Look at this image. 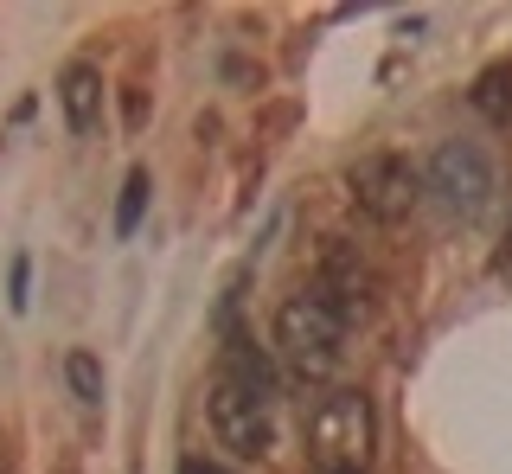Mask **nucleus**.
Wrapping results in <instances>:
<instances>
[{"label": "nucleus", "instance_id": "nucleus-1", "mask_svg": "<svg viewBox=\"0 0 512 474\" xmlns=\"http://www.w3.org/2000/svg\"><path fill=\"white\" fill-rule=\"evenodd\" d=\"M346 346V302L320 282V289H301L276 308V359L295 378H327L340 366Z\"/></svg>", "mask_w": 512, "mask_h": 474}, {"label": "nucleus", "instance_id": "nucleus-2", "mask_svg": "<svg viewBox=\"0 0 512 474\" xmlns=\"http://www.w3.org/2000/svg\"><path fill=\"white\" fill-rule=\"evenodd\" d=\"M372 442H378V410L365 391H327L308 417V449L320 474H365L372 462Z\"/></svg>", "mask_w": 512, "mask_h": 474}, {"label": "nucleus", "instance_id": "nucleus-3", "mask_svg": "<svg viewBox=\"0 0 512 474\" xmlns=\"http://www.w3.org/2000/svg\"><path fill=\"white\" fill-rule=\"evenodd\" d=\"M493 186H500V173H493V161H487L480 141H442V148L429 154L423 193L436 199L448 218H474L480 205L493 199Z\"/></svg>", "mask_w": 512, "mask_h": 474}, {"label": "nucleus", "instance_id": "nucleus-4", "mask_svg": "<svg viewBox=\"0 0 512 474\" xmlns=\"http://www.w3.org/2000/svg\"><path fill=\"white\" fill-rule=\"evenodd\" d=\"M212 430L231 455H244V462H263L269 442H276V423H269V398H256V391L231 385V378H218L212 385Z\"/></svg>", "mask_w": 512, "mask_h": 474}, {"label": "nucleus", "instance_id": "nucleus-5", "mask_svg": "<svg viewBox=\"0 0 512 474\" xmlns=\"http://www.w3.org/2000/svg\"><path fill=\"white\" fill-rule=\"evenodd\" d=\"M352 199H359L372 218H384V225H397V218L423 199V173L410 161H397V154H372V161L352 167Z\"/></svg>", "mask_w": 512, "mask_h": 474}, {"label": "nucleus", "instance_id": "nucleus-6", "mask_svg": "<svg viewBox=\"0 0 512 474\" xmlns=\"http://www.w3.org/2000/svg\"><path fill=\"white\" fill-rule=\"evenodd\" d=\"M58 103H64L71 135H96V122H103V77H96V65H64Z\"/></svg>", "mask_w": 512, "mask_h": 474}, {"label": "nucleus", "instance_id": "nucleus-7", "mask_svg": "<svg viewBox=\"0 0 512 474\" xmlns=\"http://www.w3.org/2000/svg\"><path fill=\"white\" fill-rule=\"evenodd\" d=\"M141 212H148V173H128L122 180V205H116V237H135V225H141Z\"/></svg>", "mask_w": 512, "mask_h": 474}, {"label": "nucleus", "instance_id": "nucleus-8", "mask_svg": "<svg viewBox=\"0 0 512 474\" xmlns=\"http://www.w3.org/2000/svg\"><path fill=\"white\" fill-rule=\"evenodd\" d=\"M64 378H71V391H77L84 404L103 398V366H96L90 353H71V359H64Z\"/></svg>", "mask_w": 512, "mask_h": 474}, {"label": "nucleus", "instance_id": "nucleus-9", "mask_svg": "<svg viewBox=\"0 0 512 474\" xmlns=\"http://www.w3.org/2000/svg\"><path fill=\"white\" fill-rule=\"evenodd\" d=\"M506 90H512V71H487V77H480V90H474V103L487 109L493 122H506L512 116V97H506Z\"/></svg>", "mask_w": 512, "mask_h": 474}, {"label": "nucleus", "instance_id": "nucleus-10", "mask_svg": "<svg viewBox=\"0 0 512 474\" xmlns=\"http://www.w3.org/2000/svg\"><path fill=\"white\" fill-rule=\"evenodd\" d=\"M13 308H26V257L13 263Z\"/></svg>", "mask_w": 512, "mask_h": 474}, {"label": "nucleus", "instance_id": "nucleus-11", "mask_svg": "<svg viewBox=\"0 0 512 474\" xmlns=\"http://www.w3.org/2000/svg\"><path fill=\"white\" fill-rule=\"evenodd\" d=\"M500 270L512 276V225H506V244H500Z\"/></svg>", "mask_w": 512, "mask_h": 474}, {"label": "nucleus", "instance_id": "nucleus-12", "mask_svg": "<svg viewBox=\"0 0 512 474\" xmlns=\"http://www.w3.org/2000/svg\"><path fill=\"white\" fill-rule=\"evenodd\" d=\"M186 474H218V468H199V462H192V468H186Z\"/></svg>", "mask_w": 512, "mask_h": 474}]
</instances>
